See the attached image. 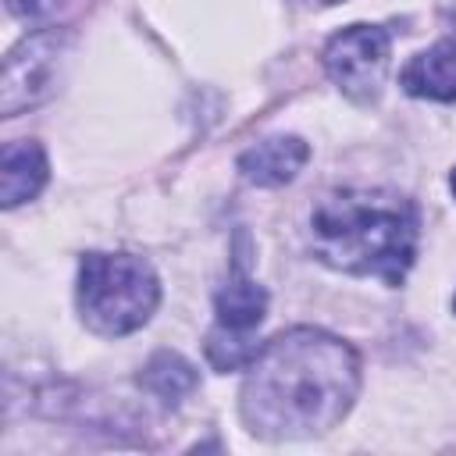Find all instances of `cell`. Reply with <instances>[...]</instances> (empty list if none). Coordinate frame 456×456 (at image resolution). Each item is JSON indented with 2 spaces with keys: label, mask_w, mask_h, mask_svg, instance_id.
<instances>
[{
  "label": "cell",
  "mask_w": 456,
  "mask_h": 456,
  "mask_svg": "<svg viewBox=\"0 0 456 456\" xmlns=\"http://www.w3.org/2000/svg\"><path fill=\"white\" fill-rule=\"evenodd\" d=\"M360 392V356L321 328H289L264 342L239 392L242 424L260 438L331 431Z\"/></svg>",
  "instance_id": "obj_1"
},
{
  "label": "cell",
  "mask_w": 456,
  "mask_h": 456,
  "mask_svg": "<svg viewBox=\"0 0 456 456\" xmlns=\"http://www.w3.org/2000/svg\"><path fill=\"white\" fill-rule=\"evenodd\" d=\"M417 207L388 189H338L310 214V249L321 264L403 285L417 256Z\"/></svg>",
  "instance_id": "obj_2"
},
{
  "label": "cell",
  "mask_w": 456,
  "mask_h": 456,
  "mask_svg": "<svg viewBox=\"0 0 456 456\" xmlns=\"http://www.w3.org/2000/svg\"><path fill=\"white\" fill-rule=\"evenodd\" d=\"M75 303L89 331L118 338L132 335L153 317L160 303V281L142 256L86 253L78 264Z\"/></svg>",
  "instance_id": "obj_3"
},
{
  "label": "cell",
  "mask_w": 456,
  "mask_h": 456,
  "mask_svg": "<svg viewBox=\"0 0 456 456\" xmlns=\"http://www.w3.org/2000/svg\"><path fill=\"white\" fill-rule=\"evenodd\" d=\"M214 314H217V321H214V328L207 331V342H203L207 363L214 370L249 367V360L260 349V342H253V331L260 328V321L267 314V292H264V285H256L249 278V267H246L242 253H235L232 274L214 296Z\"/></svg>",
  "instance_id": "obj_4"
},
{
  "label": "cell",
  "mask_w": 456,
  "mask_h": 456,
  "mask_svg": "<svg viewBox=\"0 0 456 456\" xmlns=\"http://www.w3.org/2000/svg\"><path fill=\"white\" fill-rule=\"evenodd\" d=\"M392 36L381 25H346L324 43V68L331 82L356 103L378 100L388 71Z\"/></svg>",
  "instance_id": "obj_5"
},
{
  "label": "cell",
  "mask_w": 456,
  "mask_h": 456,
  "mask_svg": "<svg viewBox=\"0 0 456 456\" xmlns=\"http://www.w3.org/2000/svg\"><path fill=\"white\" fill-rule=\"evenodd\" d=\"M61 50H64V32L46 28V32L25 36L7 53V61H4V89H0V110L7 118L43 103L53 93Z\"/></svg>",
  "instance_id": "obj_6"
},
{
  "label": "cell",
  "mask_w": 456,
  "mask_h": 456,
  "mask_svg": "<svg viewBox=\"0 0 456 456\" xmlns=\"http://www.w3.org/2000/svg\"><path fill=\"white\" fill-rule=\"evenodd\" d=\"M306 157H310V146L299 135H271L239 157V171L246 182L271 189V185L292 182L306 164Z\"/></svg>",
  "instance_id": "obj_7"
},
{
  "label": "cell",
  "mask_w": 456,
  "mask_h": 456,
  "mask_svg": "<svg viewBox=\"0 0 456 456\" xmlns=\"http://www.w3.org/2000/svg\"><path fill=\"white\" fill-rule=\"evenodd\" d=\"M399 86L420 100H456V36L420 50L399 75Z\"/></svg>",
  "instance_id": "obj_8"
},
{
  "label": "cell",
  "mask_w": 456,
  "mask_h": 456,
  "mask_svg": "<svg viewBox=\"0 0 456 456\" xmlns=\"http://www.w3.org/2000/svg\"><path fill=\"white\" fill-rule=\"evenodd\" d=\"M50 178V164L39 142L32 139H14L0 153V200L4 207H18L25 200H36L39 189Z\"/></svg>",
  "instance_id": "obj_9"
},
{
  "label": "cell",
  "mask_w": 456,
  "mask_h": 456,
  "mask_svg": "<svg viewBox=\"0 0 456 456\" xmlns=\"http://www.w3.org/2000/svg\"><path fill=\"white\" fill-rule=\"evenodd\" d=\"M139 385H142L146 392H153L160 403L175 406V403H182V399L200 385V374H196V367H192L189 360H182L178 353L160 349V353H153V356L146 360V367L139 370Z\"/></svg>",
  "instance_id": "obj_10"
},
{
  "label": "cell",
  "mask_w": 456,
  "mask_h": 456,
  "mask_svg": "<svg viewBox=\"0 0 456 456\" xmlns=\"http://www.w3.org/2000/svg\"><path fill=\"white\" fill-rule=\"evenodd\" d=\"M64 0H7V7H11V14L14 18H43V14H50L53 7H61Z\"/></svg>",
  "instance_id": "obj_11"
},
{
  "label": "cell",
  "mask_w": 456,
  "mask_h": 456,
  "mask_svg": "<svg viewBox=\"0 0 456 456\" xmlns=\"http://www.w3.org/2000/svg\"><path fill=\"white\" fill-rule=\"evenodd\" d=\"M449 189H452V196H456V167H452V175H449Z\"/></svg>",
  "instance_id": "obj_12"
},
{
  "label": "cell",
  "mask_w": 456,
  "mask_h": 456,
  "mask_svg": "<svg viewBox=\"0 0 456 456\" xmlns=\"http://www.w3.org/2000/svg\"><path fill=\"white\" fill-rule=\"evenodd\" d=\"M314 4H342V0H314Z\"/></svg>",
  "instance_id": "obj_13"
},
{
  "label": "cell",
  "mask_w": 456,
  "mask_h": 456,
  "mask_svg": "<svg viewBox=\"0 0 456 456\" xmlns=\"http://www.w3.org/2000/svg\"><path fill=\"white\" fill-rule=\"evenodd\" d=\"M452 306H456V303H452Z\"/></svg>",
  "instance_id": "obj_14"
}]
</instances>
